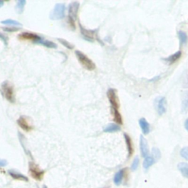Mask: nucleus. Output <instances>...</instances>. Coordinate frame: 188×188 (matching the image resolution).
<instances>
[{
  "label": "nucleus",
  "mask_w": 188,
  "mask_h": 188,
  "mask_svg": "<svg viewBox=\"0 0 188 188\" xmlns=\"http://www.w3.org/2000/svg\"><path fill=\"white\" fill-rule=\"evenodd\" d=\"M178 35H179L181 44H182V45L185 44V43L187 42V40H188L187 35L186 34V33H184V31H179V33H178Z\"/></svg>",
  "instance_id": "obj_23"
},
{
  "label": "nucleus",
  "mask_w": 188,
  "mask_h": 188,
  "mask_svg": "<svg viewBox=\"0 0 188 188\" xmlns=\"http://www.w3.org/2000/svg\"><path fill=\"white\" fill-rule=\"evenodd\" d=\"M3 30L5 32H17L19 30V28H9V27H5L3 28Z\"/></svg>",
  "instance_id": "obj_31"
},
{
  "label": "nucleus",
  "mask_w": 188,
  "mask_h": 188,
  "mask_svg": "<svg viewBox=\"0 0 188 188\" xmlns=\"http://www.w3.org/2000/svg\"><path fill=\"white\" fill-rule=\"evenodd\" d=\"M29 173L30 176L37 181H41L44 177V171L34 162L29 163Z\"/></svg>",
  "instance_id": "obj_4"
},
{
  "label": "nucleus",
  "mask_w": 188,
  "mask_h": 188,
  "mask_svg": "<svg viewBox=\"0 0 188 188\" xmlns=\"http://www.w3.org/2000/svg\"><path fill=\"white\" fill-rule=\"evenodd\" d=\"M186 84H187V85H186V87H187V88H188V78H187V82H186Z\"/></svg>",
  "instance_id": "obj_36"
},
{
  "label": "nucleus",
  "mask_w": 188,
  "mask_h": 188,
  "mask_svg": "<svg viewBox=\"0 0 188 188\" xmlns=\"http://www.w3.org/2000/svg\"><path fill=\"white\" fill-rule=\"evenodd\" d=\"M57 40H58V41L60 42V43H62V44L64 46L66 47V48H68V49H72L74 48V46H73L72 43H70L69 42H68L67 40H64V39L57 38Z\"/></svg>",
  "instance_id": "obj_26"
},
{
  "label": "nucleus",
  "mask_w": 188,
  "mask_h": 188,
  "mask_svg": "<svg viewBox=\"0 0 188 188\" xmlns=\"http://www.w3.org/2000/svg\"><path fill=\"white\" fill-rule=\"evenodd\" d=\"M65 5L62 3H57L55 5L53 11L50 14V18L52 20H60L65 17Z\"/></svg>",
  "instance_id": "obj_3"
},
{
  "label": "nucleus",
  "mask_w": 188,
  "mask_h": 188,
  "mask_svg": "<svg viewBox=\"0 0 188 188\" xmlns=\"http://www.w3.org/2000/svg\"><path fill=\"white\" fill-rule=\"evenodd\" d=\"M125 169H121L119 171L116 173V174L114 177V183L116 185H120L121 184L122 180H123V177H124Z\"/></svg>",
  "instance_id": "obj_16"
},
{
  "label": "nucleus",
  "mask_w": 188,
  "mask_h": 188,
  "mask_svg": "<svg viewBox=\"0 0 188 188\" xmlns=\"http://www.w3.org/2000/svg\"><path fill=\"white\" fill-rule=\"evenodd\" d=\"M180 155L186 160H188V147H184L180 151Z\"/></svg>",
  "instance_id": "obj_28"
},
{
  "label": "nucleus",
  "mask_w": 188,
  "mask_h": 188,
  "mask_svg": "<svg viewBox=\"0 0 188 188\" xmlns=\"http://www.w3.org/2000/svg\"><path fill=\"white\" fill-rule=\"evenodd\" d=\"M2 24L7 25H13V26H21V24H20L18 21H14L12 19H7L5 21H2Z\"/></svg>",
  "instance_id": "obj_25"
},
{
  "label": "nucleus",
  "mask_w": 188,
  "mask_h": 188,
  "mask_svg": "<svg viewBox=\"0 0 188 188\" xmlns=\"http://www.w3.org/2000/svg\"><path fill=\"white\" fill-rule=\"evenodd\" d=\"M26 5V1L25 0H19L17 2L16 10L18 12V13H22L24 9V6Z\"/></svg>",
  "instance_id": "obj_22"
},
{
  "label": "nucleus",
  "mask_w": 188,
  "mask_h": 188,
  "mask_svg": "<svg viewBox=\"0 0 188 188\" xmlns=\"http://www.w3.org/2000/svg\"><path fill=\"white\" fill-rule=\"evenodd\" d=\"M184 127H185L186 129L188 131V118L186 120L185 122H184Z\"/></svg>",
  "instance_id": "obj_33"
},
{
  "label": "nucleus",
  "mask_w": 188,
  "mask_h": 188,
  "mask_svg": "<svg viewBox=\"0 0 188 188\" xmlns=\"http://www.w3.org/2000/svg\"><path fill=\"white\" fill-rule=\"evenodd\" d=\"M0 39H1L2 40L3 42L5 43V44L6 46L8 45V36L5 35H3V34L0 33Z\"/></svg>",
  "instance_id": "obj_30"
},
{
  "label": "nucleus",
  "mask_w": 188,
  "mask_h": 188,
  "mask_svg": "<svg viewBox=\"0 0 188 188\" xmlns=\"http://www.w3.org/2000/svg\"><path fill=\"white\" fill-rule=\"evenodd\" d=\"M155 108L157 113L160 116L163 115L166 111V99L163 96H159L155 99Z\"/></svg>",
  "instance_id": "obj_7"
},
{
  "label": "nucleus",
  "mask_w": 188,
  "mask_h": 188,
  "mask_svg": "<svg viewBox=\"0 0 188 188\" xmlns=\"http://www.w3.org/2000/svg\"><path fill=\"white\" fill-rule=\"evenodd\" d=\"M75 55L77 56L78 60L80 62L81 65L85 69L88 71H93L96 69V65L91 59L88 57L84 53H82L80 51H75Z\"/></svg>",
  "instance_id": "obj_1"
},
{
  "label": "nucleus",
  "mask_w": 188,
  "mask_h": 188,
  "mask_svg": "<svg viewBox=\"0 0 188 188\" xmlns=\"http://www.w3.org/2000/svg\"><path fill=\"white\" fill-rule=\"evenodd\" d=\"M2 88L3 93H4L5 97L8 101L11 102H14V91H13V88L12 84L9 82H4L2 84Z\"/></svg>",
  "instance_id": "obj_5"
},
{
  "label": "nucleus",
  "mask_w": 188,
  "mask_h": 188,
  "mask_svg": "<svg viewBox=\"0 0 188 188\" xmlns=\"http://www.w3.org/2000/svg\"><path fill=\"white\" fill-rule=\"evenodd\" d=\"M44 188H47V187H44Z\"/></svg>",
  "instance_id": "obj_37"
},
{
  "label": "nucleus",
  "mask_w": 188,
  "mask_h": 188,
  "mask_svg": "<svg viewBox=\"0 0 188 188\" xmlns=\"http://www.w3.org/2000/svg\"><path fill=\"white\" fill-rule=\"evenodd\" d=\"M79 28H80L82 35L85 38V39L90 40V41L94 40V39L97 35V30H88L87 29H84L80 23H79Z\"/></svg>",
  "instance_id": "obj_9"
},
{
  "label": "nucleus",
  "mask_w": 188,
  "mask_h": 188,
  "mask_svg": "<svg viewBox=\"0 0 188 188\" xmlns=\"http://www.w3.org/2000/svg\"><path fill=\"white\" fill-rule=\"evenodd\" d=\"M3 5H4V2L1 1V0H0V8H1V7H2Z\"/></svg>",
  "instance_id": "obj_35"
},
{
  "label": "nucleus",
  "mask_w": 188,
  "mask_h": 188,
  "mask_svg": "<svg viewBox=\"0 0 188 188\" xmlns=\"http://www.w3.org/2000/svg\"><path fill=\"white\" fill-rule=\"evenodd\" d=\"M181 56H182V52H181V51H179V52H176V53H174V55H170V57H167V58L164 59V60H165V61H167V62H169V63L171 64L179 60V59L181 57Z\"/></svg>",
  "instance_id": "obj_18"
},
{
  "label": "nucleus",
  "mask_w": 188,
  "mask_h": 188,
  "mask_svg": "<svg viewBox=\"0 0 188 188\" xmlns=\"http://www.w3.org/2000/svg\"><path fill=\"white\" fill-rule=\"evenodd\" d=\"M160 79V77H155V79H151V81H156V80H157V79Z\"/></svg>",
  "instance_id": "obj_34"
},
{
  "label": "nucleus",
  "mask_w": 188,
  "mask_h": 188,
  "mask_svg": "<svg viewBox=\"0 0 188 188\" xmlns=\"http://www.w3.org/2000/svg\"><path fill=\"white\" fill-rule=\"evenodd\" d=\"M155 162V159H154V157H152V156H148V157H145V160H144L143 167L147 170V169L149 168L151 166L153 165Z\"/></svg>",
  "instance_id": "obj_20"
},
{
  "label": "nucleus",
  "mask_w": 188,
  "mask_h": 188,
  "mask_svg": "<svg viewBox=\"0 0 188 188\" xmlns=\"http://www.w3.org/2000/svg\"><path fill=\"white\" fill-rule=\"evenodd\" d=\"M37 43L38 44H41L44 46L47 47V48H51V49H56L57 47V46L56 43H54V42L50 41V40H43V38L40 39V40Z\"/></svg>",
  "instance_id": "obj_19"
},
{
  "label": "nucleus",
  "mask_w": 188,
  "mask_h": 188,
  "mask_svg": "<svg viewBox=\"0 0 188 188\" xmlns=\"http://www.w3.org/2000/svg\"><path fill=\"white\" fill-rule=\"evenodd\" d=\"M17 123L23 130L26 132H30L32 130L33 126L30 125V122L28 121L27 118L25 116H21L18 120H17Z\"/></svg>",
  "instance_id": "obj_11"
},
{
  "label": "nucleus",
  "mask_w": 188,
  "mask_h": 188,
  "mask_svg": "<svg viewBox=\"0 0 188 188\" xmlns=\"http://www.w3.org/2000/svg\"><path fill=\"white\" fill-rule=\"evenodd\" d=\"M152 157L155 159V162H157V160H159L161 158L160 151L159 148H157V147H154V148H152Z\"/></svg>",
  "instance_id": "obj_24"
},
{
  "label": "nucleus",
  "mask_w": 188,
  "mask_h": 188,
  "mask_svg": "<svg viewBox=\"0 0 188 188\" xmlns=\"http://www.w3.org/2000/svg\"><path fill=\"white\" fill-rule=\"evenodd\" d=\"M8 174L11 177L13 178V179H16V180L18 181H23V182H29V179L26 176H24V174H21V173L16 171L15 170H8Z\"/></svg>",
  "instance_id": "obj_12"
},
{
  "label": "nucleus",
  "mask_w": 188,
  "mask_h": 188,
  "mask_svg": "<svg viewBox=\"0 0 188 188\" xmlns=\"http://www.w3.org/2000/svg\"><path fill=\"white\" fill-rule=\"evenodd\" d=\"M124 138H125V141H126V147H127V150H128V153L129 155L128 157H130L133 154V146H132V140L130 137L127 134L125 133L124 134Z\"/></svg>",
  "instance_id": "obj_15"
},
{
  "label": "nucleus",
  "mask_w": 188,
  "mask_h": 188,
  "mask_svg": "<svg viewBox=\"0 0 188 188\" xmlns=\"http://www.w3.org/2000/svg\"><path fill=\"white\" fill-rule=\"evenodd\" d=\"M139 162H140V160H139L138 157H136L135 158V160H133L132 164L131 166V169L132 170H136L138 169V166H139Z\"/></svg>",
  "instance_id": "obj_27"
},
{
  "label": "nucleus",
  "mask_w": 188,
  "mask_h": 188,
  "mask_svg": "<svg viewBox=\"0 0 188 188\" xmlns=\"http://www.w3.org/2000/svg\"><path fill=\"white\" fill-rule=\"evenodd\" d=\"M8 164V162L5 160H1L0 159V167H5V166L7 165Z\"/></svg>",
  "instance_id": "obj_32"
},
{
  "label": "nucleus",
  "mask_w": 188,
  "mask_h": 188,
  "mask_svg": "<svg viewBox=\"0 0 188 188\" xmlns=\"http://www.w3.org/2000/svg\"><path fill=\"white\" fill-rule=\"evenodd\" d=\"M140 151H141V155L143 157H148V154H149V149H148V142L145 140L143 135H140Z\"/></svg>",
  "instance_id": "obj_10"
},
{
  "label": "nucleus",
  "mask_w": 188,
  "mask_h": 188,
  "mask_svg": "<svg viewBox=\"0 0 188 188\" xmlns=\"http://www.w3.org/2000/svg\"><path fill=\"white\" fill-rule=\"evenodd\" d=\"M139 124H140V128H141L142 132L144 135H148L150 132V125L148 122L146 121L144 118H142L141 119L139 120Z\"/></svg>",
  "instance_id": "obj_13"
},
{
  "label": "nucleus",
  "mask_w": 188,
  "mask_h": 188,
  "mask_svg": "<svg viewBox=\"0 0 188 188\" xmlns=\"http://www.w3.org/2000/svg\"><path fill=\"white\" fill-rule=\"evenodd\" d=\"M18 38L21 40H32L34 43H37L42 38L35 33H22L19 34Z\"/></svg>",
  "instance_id": "obj_8"
},
{
  "label": "nucleus",
  "mask_w": 188,
  "mask_h": 188,
  "mask_svg": "<svg viewBox=\"0 0 188 188\" xmlns=\"http://www.w3.org/2000/svg\"><path fill=\"white\" fill-rule=\"evenodd\" d=\"M120 130H121V127L118 124H116V123H110L107 127L104 128V132L113 133L116 132L120 131Z\"/></svg>",
  "instance_id": "obj_17"
},
{
  "label": "nucleus",
  "mask_w": 188,
  "mask_h": 188,
  "mask_svg": "<svg viewBox=\"0 0 188 188\" xmlns=\"http://www.w3.org/2000/svg\"><path fill=\"white\" fill-rule=\"evenodd\" d=\"M107 98L110 102L112 110H118L119 107V103H118V99L117 97L116 90L113 88H110L107 93Z\"/></svg>",
  "instance_id": "obj_6"
},
{
  "label": "nucleus",
  "mask_w": 188,
  "mask_h": 188,
  "mask_svg": "<svg viewBox=\"0 0 188 188\" xmlns=\"http://www.w3.org/2000/svg\"><path fill=\"white\" fill-rule=\"evenodd\" d=\"M178 169L182 174L183 177L188 179V163L186 162H180L178 164Z\"/></svg>",
  "instance_id": "obj_14"
},
{
  "label": "nucleus",
  "mask_w": 188,
  "mask_h": 188,
  "mask_svg": "<svg viewBox=\"0 0 188 188\" xmlns=\"http://www.w3.org/2000/svg\"><path fill=\"white\" fill-rule=\"evenodd\" d=\"M188 110V97L185 98L183 100L182 102V111L184 113H186Z\"/></svg>",
  "instance_id": "obj_29"
},
{
  "label": "nucleus",
  "mask_w": 188,
  "mask_h": 188,
  "mask_svg": "<svg viewBox=\"0 0 188 188\" xmlns=\"http://www.w3.org/2000/svg\"><path fill=\"white\" fill-rule=\"evenodd\" d=\"M112 113L113 116V119L118 124H123V121H122L121 115L120 114L118 110H112Z\"/></svg>",
  "instance_id": "obj_21"
},
{
  "label": "nucleus",
  "mask_w": 188,
  "mask_h": 188,
  "mask_svg": "<svg viewBox=\"0 0 188 188\" xmlns=\"http://www.w3.org/2000/svg\"><path fill=\"white\" fill-rule=\"evenodd\" d=\"M79 8V3L78 2H73L69 7V22L74 29H75V21L77 18Z\"/></svg>",
  "instance_id": "obj_2"
}]
</instances>
